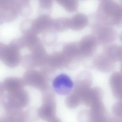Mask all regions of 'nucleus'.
Masks as SVG:
<instances>
[{
	"mask_svg": "<svg viewBox=\"0 0 122 122\" xmlns=\"http://www.w3.org/2000/svg\"><path fill=\"white\" fill-rule=\"evenodd\" d=\"M93 81L92 76L89 72L86 71L80 72L76 77L73 92L81 98L84 92L91 87Z\"/></svg>",
	"mask_w": 122,
	"mask_h": 122,
	"instance_id": "obj_6",
	"label": "nucleus"
},
{
	"mask_svg": "<svg viewBox=\"0 0 122 122\" xmlns=\"http://www.w3.org/2000/svg\"><path fill=\"white\" fill-rule=\"evenodd\" d=\"M24 82L19 77L10 76L5 78L2 83L5 91L10 93L23 89Z\"/></svg>",
	"mask_w": 122,
	"mask_h": 122,
	"instance_id": "obj_13",
	"label": "nucleus"
},
{
	"mask_svg": "<svg viewBox=\"0 0 122 122\" xmlns=\"http://www.w3.org/2000/svg\"><path fill=\"white\" fill-rule=\"evenodd\" d=\"M104 53L114 62L120 61L122 60V47L116 45L108 46Z\"/></svg>",
	"mask_w": 122,
	"mask_h": 122,
	"instance_id": "obj_15",
	"label": "nucleus"
},
{
	"mask_svg": "<svg viewBox=\"0 0 122 122\" xmlns=\"http://www.w3.org/2000/svg\"><path fill=\"white\" fill-rule=\"evenodd\" d=\"M109 26L106 25H96L93 27L92 35L96 38L98 43H110L114 41L116 39V32Z\"/></svg>",
	"mask_w": 122,
	"mask_h": 122,
	"instance_id": "obj_3",
	"label": "nucleus"
},
{
	"mask_svg": "<svg viewBox=\"0 0 122 122\" xmlns=\"http://www.w3.org/2000/svg\"><path fill=\"white\" fill-rule=\"evenodd\" d=\"M78 42L82 59L92 56L95 53L98 43L96 38L92 34L85 36Z\"/></svg>",
	"mask_w": 122,
	"mask_h": 122,
	"instance_id": "obj_5",
	"label": "nucleus"
},
{
	"mask_svg": "<svg viewBox=\"0 0 122 122\" xmlns=\"http://www.w3.org/2000/svg\"><path fill=\"white\" fill-rule=\"evenodd\" d=\"M89 110L90 122H104L107 120V110L102 100L93 103Z\"/></svg>",
	"mask_w": 122,
	"mask_h": 122,
	"instance_id": "obj_8",
	"label": "nucleus"
},
{
	"mask_svg": "<svg viewBox=\"0 0 122 122\" xmlns=\"http://www.w3.org/2000/svg\"><path fill=\"white\" fill-rule=\"evenodd\" d=\"M66 11L69 12H75L78 7L76 0H55Z\"/></svg>",
	"mask_w": 122,
	"mask_h": 122,
	"instance_id": "obj_17",
	"label": "nucleus"
},
{
	"mask_svg": "<svg viewBox=\"0 0 122 122\" xmlns=\"http://www.w3.org/2000/svg\"><path fill=\"white\" fill-rule=\"evenodd\" d=\"M103 95L102 90L98 87H91L83 95L81 99L82 104L90 107L94 102L102 100Z\"/></svg>",
	"mask_w": 122,
	"mask_h": 122,
	"instance_id": "obj_12",
	"label": "nucleus"
},
{
	"mask_svg": "<svg viewBox=\"0 0 122 122\" xmlns=\"http://www.w3.org/2000/svg\"><path fill=\"white\" fill-rule=\"evenodd\" d=\"M23 116L21 109L13 107L0 100V122H21L23 120Z\"/></svg>",
	"mask_w": 122,
	"mask_h": 122,
	"instance_id": "obj_2",
	"label": "nucleus"
},
{
	"mask_svg": "<svg viewBox=\"0 0 122 122\" xmlns=\"http://www.w3.org/2000/svg\"><path fill=\"white\" fill-rule=\"evenodd\" d=\"M101 4L100 8L105 16L103 20L105 24L109 26L120 25L122 17L120 5L112 0H104Z\"/></svg>",
	"mask_w": 122,
	"mask_h": 122,
	"instance_id": "obj_1",
	"label": "nucleus"
},
{
	"mask_svg": "<svg viewBox=\"0 0 122 122\" xmlns=\"http://www.w3.org/2000/svg\"><path fill=\"white\" fill-rule=\"evenodd\" d=\"M53 0H39V13L49 14L52 6Z\"/></svg>",
	"mask_w": 122,
	"mask_h": 122,
	"instance_id": "obj_18",
	"label": "nucleus"
},
{
	"mask_svg": "<svg viewBox=\"0 0 122 122\" xmlns=\"http://www.w3.org/2000/svg\"><path fill=\"white\" fill-rule=\"evenodd\" d=\"M77 118L80 122H90L89 110H84L80 111L78 115Z\"/></svg>",
	"mask_w": 122,
	"mask_h": 122,
	"instance_id": "obj_20",
	"label": "nucleus"
},
{
	"mask_svg": "<svg viewBox=\"0 0 122 122\" xmlns=\"http://www.w3.org/2000/svg\"><path fill=\"white\" fill-rule=\"evenodd\" d=\"M20 58L19 49L10 44L6 45L1 59L6 66L10 68L16 67Z\"/></svg>",
	"mask_w": 122,
	"mask_h": 122,
	"instance_id": "obj_7",
	"label": "nucleus"
},
{
	"mask_svg": "<svg viewBox=\"0 0 122 122\" xmlns=\"http://www.w3.org/2000/svg\"><path fill=\"white\" fill-rule=\"evenodd\" d=\"M122 102L120 100L116 102L113 106L112 112L117 118H122Z\"/></svg>",
	"mask_w": 122,
	"mask_h": 122,
	"instance_id": "obj_19",
	"label": "nucleus"
},
{
	"mask_svg": "<svg viewBox=\"0 0 122 122\" xmlns=\"http://www.w3.org/2000/svg\"><path fill=\"white\" fill-rule=\"evenodd\" d=\"M53 86L57 93L61 95H66L72 92L74 85L73 81L68 76L65 74H61L54 79Z\"/></svg>",
	"mask_w": 122,
	"mask_h": 122,
	"instance_id": "obj_4",
	"label": "nucleus"
},
{
	"mask_svg": "<svg viewBox=\"0 0 122 122\" xmlns=\"http://www.w3.org/2000/svg\"><path fill=\"white\" fill-rule=\"evenodd\" d=\"M5 91L3 83L0 82V99L3 95Z\"/></svg>",
	"mask_w": 122,
	"mask_h": 122,
	"instance_id": "obj_22",
	"label": "nucleus"
},
{
	"mask_svg": "<svg viewBox=\"0 0 122 122\" xmlns=\"http://www.w3.org/2000/svg\"><path fill=\"white\" fill-rule=\"evenodd\" d=\"M88 22V18L85 15L78 13L69 19V26L74 30L79 31L86 27Z\"/></svg>",
	"mask_w": 122,
	"mask_h": 122,
	"instance_id": "obj_14",
	"label": "nucleus"
},
{
	"mask_svg": "<svg viewBox=\"0 0 122 122\" xmlns=\"http://www.w3.org/2000/svg\"></svg>",
	"mask_w": 122,
	"mask_h": 122,
	"instance_id": "obj_23",
	"label": "nucleus"
},
{
	"mask_svg": "<svg viewBox=\"0 0 122 122\" xmlns=\"http://www.w3.org/2000/svg\"><path fill=\"white\" fill-rule=\"evenodd\" d=\"M103 52L95 58L92 64V67L104 73H108L113 69L114 63Z\"/></svg>",
	"mask_w": 122,
	"mask_h": 122,
	"instance_id": "obj_10",
	"label": "nucleus"
},
{
	"mask_svg": "<svg viewBox=\"0 0 122 122\" xmlns=\"http://www.w3.org/2000/svg\"><path fill=\"white\" fill-rule=\"evenodd\" d=\"M6 45L0 42V60H1Z\"/></svg>",
	"mask_w": 122,
	"mask_h": 122,
	"instance_id": "obj_21",
	"label": "nucleus"
},
{
	"mask_svg": "<svg viewBox=\"0 0 122 122\" xmlns=\"http://www.w3.org/2000/svg\"><path fill=\"white\" fill-rule=\"evenodd\" d=\"M17 8L19 15L26 17L31 14L32 9L29 0H17Z\"/></svg>",
	"mask_w": 122,
	"mask_h": 122,
	"instance_id": "obj_16",
	"label": "nucleus"
},
{
	"mask_svg": "<svg viewBox=\"0 0 122 122\" xmlns=\"http://www.w3.org/2000/svg\"><path fill=\"white\" fill-rule=\"evenodd\" d=\"M6 101L12 106L21 109L26 105L27 94L23 89L4 94L3 96Z\"/></svg>",
	"mask_w": 122,
	"mask_h": 122,
	"instance_id": "obj_9",
	"label": "nucleus"
},
{
	"mask_svg": "<svg viewBox=\"0 0 122 122\" xmlns=\"http://www.w3.org/2000/svg\"><path fill=\"white\" fill-rule=\"evenodd\" d=\"M109 84L114 97L121 100L122 98V75L120 72L116 71L111 75Z\"/></svg>",
	"mask_w": 122,
	"mask_h": 122,
	"instance_id": "obj_11",
	"label": "nucleus"
}]
</instances>
